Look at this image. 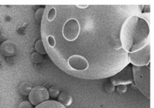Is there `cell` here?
<instances>
[{
  "label": "cell",
  "mask_w": 154,
  "mask_h": 108,
  "mask_svg": "<svg viewBox=\"0 0 154 108\" xmlns=\"http://www.w3.org/2000/svg\"><path fill=\"white\" fill-rule=\"evenodd\" d=\"M136 4H48L40 35L46 54L65 73L80 79L111 77L142 49L145 9Z\"/></svg>",
  "instance_id": "cell-1"
},
{
  "label": "cell",
  "mask_w": 154,
  "mask_h": 108,
  "mask_svg": "<svg viewBox=\"0 0 154 108\" xmlns=\"http://www.w3.org/2000/svg\"><path fill=\"white\" fill-rule=\"evenodd\" d=\"M132 68L133 82L135 83L138 90L147 99H150V89H151L150 65H147V66L132 65Z\"/></svg>",
  "instance_id": "cell-2"
},
{
  "label": "cell",
  "mask_w": 154,
  "mask_h": 108,
  "mask_svg": "<svg viewBox=\"0 0 154 108\" xmlns=\"http://www.w3.org/2000/svg\"><path fill=\"white\" fill-rule=\"evenodd\" d=\"M129 64L134 66H147L151 62V44L144 48L128 54Z\"/></svg>",
  "instance_id": "cell-3"
},
{
  "label": "cell",
  "mask_w": 154,
  "mask_h": 108,
  "mask_svg": "<svg viewBox=\"0 0 154 108\" xmlns=\"http://www.w3.org/2000/svg\"><path fill=\"white\" fill-rule=\"evenodd\" d=\"M132 65L131 64L127 65L121 71L116 73V75L110 77V83H112L115 87L119 85H125L133 83V76H132Z\"/></svg>",
  "instance_id": "cell-4"
},
{
  "label": "cell",
  "mask_w": 154,
  "mask_h": 108,
  "mask_svg": "<svg viewBox=\"0 0 154 108\" xmlns=\"http://www.w3.org/2000/svg\"><path fill=\"white\" fill-rule=\"evenodd\" d=\"M49 97L48 90L46 87L36 86L31 89V91L29 94V102L32 106L36 107L40 104L48 101Z\"/></svg>",
  "instance_id": "cell-5"
},
{
  "label": "cell",
  "mask_w": 154,
  "mask_h": 108,
  "mask_svg": "<svg viewBox=\"0 0 154 108\" xmlns=\"http://www.w3.org/2000/svg\"><path fill=\"white\" fill-rule=\"evenodd\" d=\"M17 51V46L12 40H6L0 45V52L6 57H11Z\"/></svg>",
  "instance_id": "cell-6"
},
{
  "label": "cell",
  "mask_w": 154,
  "mask_h": 108,
  "mask_svg": "<svg viewBox=\"0 0 154 108\" xmlns=\"http://www.w3.org/2000/svg\"><path fill=\"white\" fill-rule=\"evenodd\" d=\"M57 98H58V102L63 105L64 107H69L72 103V98L71 95H69L67 92H61Z\"/></svg>",
  "instance_id": "cell-7"
},
{
  "label": "cell",
  "mask_w": 154,
  "mask_h": 108,
  "mask_svg": "<svg viewBox=\"0 0 154 108\" xmlns=\"http://www.w3.org/2000/svg\"><path fill=\"white\" fill-rule=\"evenodd\" d=\"M35 108H66L63 105H61L56 101H46L45 102L40 104L38 106H36Z\"/></svg>",
  "instance_id": "cell-8"
},
{
  "label": "cell",
  "mask_w": 154,
  "mask_h": 108,
  "mask_svg": "<svg viewBox=\"0 0 154 108\" xmlns=\"http://www.w3.org/2000/svg\"><path fill=\"white\" fill-rule=\"evenodd\" d=\"M31 89H32V87L29 82H24L20 85V87L19 88V91H20V93L23 96H29Z\"/></svg>",
  "instance_id": "cell-9"
},
{
  "label": "cell",
  "mask_w": 154,
  "mask_h": 108,
  "mask_svg": "<svg viewBox=\"0 0 154 108\" xmlns=\"http://www.w3.org/2000/svg\"><path fill=\"white\" fill-rule=\"evenodd\" d=\"M35 51H36L38 54H41V55L46 54V51L44 44L42 43V40H41V39L37 40V42L35 44Z\"/></svg>",
  "instance_id": "cell-10"
},
{
  "label": "cell",
  "mask_w": 154,
  "mask_h": 108,
  "mask_svg": "<svg viewBox=\"0 0 154 108\" xmlns=\"http://www.w3.org/2000/svg\"><path fill=\"white\" fill-rule=\"evenodd\" d=\"M31 60L35 64H39L40 62H42L43 60V56L41 54H38L37 52H34L31 54Z\"/></svg>",
  "instance_id": "cell-11"
},
{
  "label": "cell",
  "mask_w": 154,
  "mask_h": 108,
  "mask_svg": "<svg viewBox=\"0 0 154 108\" xmlns=\"http://www.w3.org/2000/svg\"><path fill=\"white\" fill-rule=\"evenodd\" d=\"M48 93H49V96H51V97L52 98H56L59 96V94H60L59 89H58V87H51L49 90H48Z\"/></svg>",
  "instance_id": "cell-12"
},
{
  "label": "cell",
  "mask_w": 154,
  "mask_h": 108,
  "mask_svg": "<svg viewBox=\"0 0 154 108\" xmlns=\"http://www.w3.org/2000/svg\"><path fill=\"white\" fill-rule=\"evenodd\" d=\"M44 10L45 8L42 7V8H40L39 9L36 10L35 12V19L38 22H41V19H42V17H43V14H44Z\"/></svg>",
  "instance_id": "cell-13"
},
{
  "label": "cell",
  "mask_w": 154,
  "mask_h": 108,
  "mask_svg": "<svg viewBox=\"0 0 154 108\" xmlns=\"http://www.w3.org/2000/svg\"><path fill=\"white\" fill-rule=\"evenodd\" d=\"M115 90H116V87H115L112 83L107 82V83H105V91L106 92H108V93H112V92H115Z\"/></svg>",
  "instance_id": "cell-14"
},
{
  "label": "cell",
  "mask_w": 154,
  "mask_h": 108,
  "mask_svg": "<svg viewBox=\"0 0 154 108\" xmlns=\"http://www.w3.org/2000/svg\"><path fill=\"white\" fill-rule=\"evenodd\" d=\"M19 108H34V107L33 106L30 104V102H28V101H25V102H22L20 104Z\"/></svg>",
  "instance_id": "cell-15"
},
{
  "label": "cell",
  "mask_w": 154,
  "mask_h": 108,
  "mask_svg": "<svg viewBox=\"0 0 154 108\" xmlns=\"http://www.w3.org/2000/svg\"><path fill=\"white\" fill-rule=\"evenodd\" d=\"M116 91L119 93H121V94H123V93H125L127 91V87L125 85H119V86L116 87Z\"/></svg>",
  "instance_id": "cell-16"
},
{
  "label": "cell",
  "mask_w": 154,
  "mask_h": 108,
  "mask_svg": "<svg viewBox=\"0 0 154 108\" xmlns=\"http://www.w3.org/2000/svg\"><path fill=\"white\" fill-rule=\"evenodd\" d=\"M6 40H8V39H7V35L4 34H0V42L3 43V42H4Z\"/></svg>",
  "instance_id": "cell-17"
},
{
  "label": "cell",
  "mask_w": 154,
  "mask_h": 108,
  "mask_svg": "<svg viewBox=\"0 0 154 108\" xmlns=\"http://www.w3.org/2000/svg\"><path fill=\"white\" fill-rule=\"evenodd\" d=\"M1 29H2V24H1V23H0V30H1Z\"/></svg>",
  "instance_id": "cell-18"
}]
</instances>
